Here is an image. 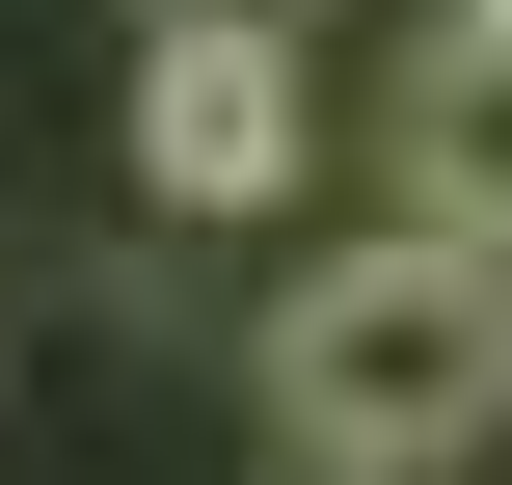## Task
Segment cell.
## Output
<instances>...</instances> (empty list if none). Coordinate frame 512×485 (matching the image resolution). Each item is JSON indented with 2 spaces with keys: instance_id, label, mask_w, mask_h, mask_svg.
Segmentation results:
<instances>
[{
  "instance_id": "cell-1",
  "label": "cell",
  "mask_w": 512,
  "mask_h": 485,
  "mask_svg": "<svg viewBox=\"0 0 512 485\" xmlns=\"http://www.w3.org/2000/svg\"><path fill=\"white\" fill-rule=\"evenodd\" d=\"M512 432V270L459 216H378L270 297V459H378V485H459Z\"/></svg>"
},
{
  "instance_id": "cell-2",
  "label": "cell",
  "mask_w": 512,
  "mask_h": 485,
  "mask_svg": "<svg viewBox=\"0 0 512 485\" xmlns=\"http://www.w3.org/2000/svg\"><path fill=\"white\" fill-rule=\"evenodd\" d=\"M135 189L162 216H270L297 189V54L270 27H135Z\"/></svg>"
},
{
  "instance_id": "cell-3",
  "label": "cell",
  "mask_w": 512,
  "mask_h": 485,
  "mask_svg": "<svg viewBox=\"0 0 512 485\" xmlns=\"http://www.w3.org/2000/svg\"><path fill=\"white\" fill-rule=\"evenodd\" d=\"M405 216H459V243L512 270V27H486V0L405 54Z\"/></svg>"
},
{
  "instance_id": "cell-4",
  "label": "cell",
  "mask_w": 512,
  "mask_h": 485,
  "mask_svg": "<svg viewBox=\"0 0 512 485\" xmlns=\"http://www.w3.org/2000/svg\"><path fill=\"white\" fill-rule=\"evenodd\" d=\"M135 27H270V54H297V27H324V0H135Z\"/></svg>"
},
{
  "instance_id": "cell-5",
  "label": "cell",
  "mask_w": 512,
  "mask_h": 485,
  "mask_svg": "<svg viewBox=\"0 0 512 485\" xmlns=\"http://www.w3.org/2000/svg\"><path fill=\"white\" fill-rule=\"evenodd\" d=\"M243 485H378V459H243Z\"/></svg>"
},
{
  "instance_id": "cell-6",
  "label": "cell",
  "mask_w": 512,
  "mask_h": 485,
  "mask_svg": "<svg viewBox=\"0 0 512 485\" xmlns=\"http://www.w3.org/2000/svg\"><path fill=\"white\" fill-rule=\"evenodd\" d=\"M486 27H512V0H486Z\"/></svg>"
}]
</instances>
